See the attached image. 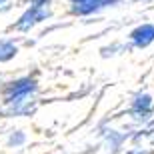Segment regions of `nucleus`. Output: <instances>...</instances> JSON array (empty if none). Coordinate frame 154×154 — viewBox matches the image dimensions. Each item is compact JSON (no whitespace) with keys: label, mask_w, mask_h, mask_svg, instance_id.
<instances>
[{"label":"nucleus","mask_w":154,"mask_h":154,"mask_svg":"<svg viewBox=\"0 0 154 154\" xmlns=\"http://www.w3.org/2000/svg\"><path fill=\"white\" fill-rule=\"evenodd\" d=\"M2 2H4V0H0V4H2Z\"/></svg>","instance_id":"9d476101"},{"label":"nucleus","mask_w":154,"mask_h":154,"mask_svg":"<svg viewBox=\"0 0 154 154\" xmlns=\"http://www.w3.org/2000/svg\"><path fill=\"white\" fill-rule=\"evenodd\" d=\"M16 46L12 44V42H0V62H6V60H10V58L16 56Z\"/></svg>","instance_id":"423d86ee"},{"label":"nucleus","mask_w":154,"mask_h":154,"mask_svg":"<svg viewBox=\"0 0 154 154\" xmlns=\"http://www.w3.org/2000/svg\"><path fill=\"white\" fill-rule=\"evenodd\" d=\"M130 40H132V46L136 48H144L148 46L150 42H154V24H142L130 32Z\"/></svg>","instance_id":"7ed1b4c3"},{"label":"nucleus","mask_w":154,"mask_h":154,"mask_svg":"<svg viewBox=\"0 0 154 154\" xmlns=\"http://www.w3.org/2000/svg\"><path fill=\"white\" fill-rule=\"evenodd\" d=\"M20 142H24V134L20 130H16V134H10L8 144H20Z\"/></svg>","instance_id":"0eeeda50"},{"label":"nucleus","mask_w":154,"mask_h":154,"mask_svg":"<svg viewBox=\"0 0 154 154\" xmlns=\"http://www.w3.org/2000/svg\"><path fill=\"white\" fill-rule=\"evenodd\" d=\"M120 2V0H90V2H86V4H80V6H72V14H92V12L100 10L104 6H112Z\"/></svg>","instance_id":"20e7f679"},{"label":"nucleus","mask_w":154,"mask_h":154,"mask_svg":"<svg viewBox=\"0 0 154 154\" xmlns=\"http://www.w3.org/2000/svg\"><path fill=\"white\" fill-rule=\"evenodd\" d=\"M50 0H30V6H38V8H46Z\"/></svg>","instance_id":"6e6552de"},{"label":"nucleus","mask_w":154,"mask_h":154,"mask_svg":"<svg viewBox=\"0 0 154 154\" xmlns=\"http://www.w3.org/2000/svg\"><path fill=\"white\" fill-rule=\"evenodd\" d=\"M36 90V80L34 78H20L14 80L6 86L4 90V102L6 104H22L26 102V98Z\"/></svg>","instance_id":"f257e3e1"},{"label":"nucleus","mask_w":154,"mask_h":154,"mask_svg":"<svg viewBox=\"0 0 154 154\" xmlns=\"http://www.w3.org/2000/svg\"><path fill=\"white\" fill-rule=\"evenodd\" d=\"M150 108H152V98H150V94H136L134 102H132V110L136 114L144 116V114L150 112Z\"/></svg>","instance_id":"39448f33"},{"label":"nucleus","mask_w":154,"mask_h":154,"mask_svg":"<svg viewBox=\"0 0 154 154\" xmlns=\"http://www.w3.org/2000/svg\"><path fill=\"white\" fill-rule=\"evenodd\" d=\"M48 16H50V10H48V8L30 6L28 10H26L22 16H20V20L14 24V28H16V30H22V32H26V30H30L32 26H34V24H38L40 20H46Z\"/></svg>","instance_id":"f03ea898"},{"label":"nucleus","mask_w":154,"mask_h":154,"mask_svg":"<svg viewBox=\"0 0 154 154\" xmlns=\"http://www.w3.org/2000/svg\"><path fill=\"white\" fill-rule=\"evenodd\" d=\"M74 6H80V4H86V2H90V0H70Z\"/></svg>","instance_id":"1a4fd4ad"}]
</instances>
